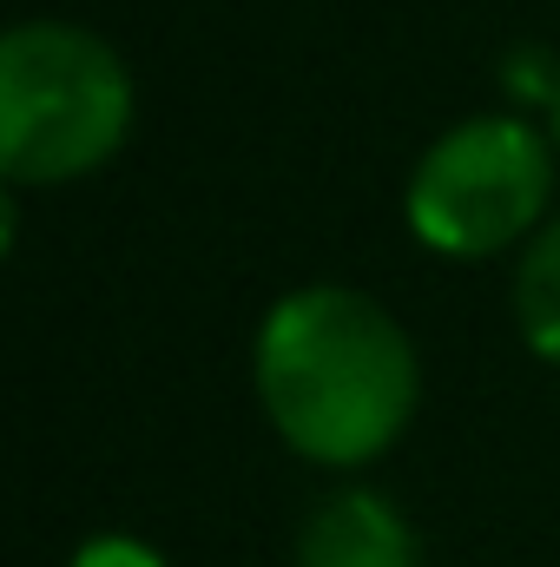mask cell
Here are the masks:
<instances>
[{
    "label": "cell",
    "instance_id": "cell-1",
    "mask_svg": "<svg viewBox=\"0 0 560 567\" xmlns=\"http://www.w3.org/2000/svg\"><path fill=\"white\" fill-rule=\"evenodd\" d=\"M251 383L265 423L297 462L350 475L383 462L416 423L422 357L370 290L303 284L265 310Z\"/></svg>",
    "mask_w": 560,
    "mask_h": 567
},
{
    "label": "cell",
    "instance_id": "cell-2",
    "mask_svg": "<svg viewBox=\"0 0 560 567\" xmlns=\"http://www.w3.org/2000/svg\"><path fill=\"white\" fill-rule=\"evenodd\" d=\"M133 133V73L113 40L73 20H20L0 40V178L66 185Z\"/></svg>",
    "mask_w": 560,
    "mask_h": 567
},
{
    "label": "cell",
    "instance_id": "cell-3",
    "mask_svg": "<svg viewBox=\"0 0 560 567\" xmlns=\"http://www.w3.org/2000/svg\"><path fill=\"white\" fill-rule=\"evenodd\" d=\"M554 192V152L515 113L448 126L409 172L403 218L435 258H495L521 245Z\"/></svg>",
    "mask_w": 560,
    "mask_h": 567
},
{
    "label": "cell",
    "instance_id": "cell-4",
    "mask_svg": "<svg viewBox=\"0 0 560 567\" xmlns=\"http://www.w3.org/2000/svg\"><path fill=\"white\" fill-rule=\"evenodd\" d=\"M290 567H422V542L383 488L350 482L303 515Z\"/></svg>",
    "mask_w": 560,
    "mask_h": 567
},
{
    "label": "cell",
    "instance_id": "cell-5",
    "mask_svg": "<svg viewBox=\"0 0 560 567\" xmlns=\"http://www.w3.org/2000/svg\"><path fill=\"white\" fill-rule=\"evenodd\" d=\"M515 330L541 363L560 370V218L528 238L515 265Z\"/></svg>",
    "mask_w": 560,
    "mask_h": 567
},
{
    "label": "cell",
    "instance_id": "cell-6",
    "mask_svg": "<svg viewBox=\"0 0 560 567\" xmlns=\"http://www.w3.org/2000/svg\"><path fill=\"white\" fill-rule=\"evenodd\" d=\"M66 567H172L145 535H126V528H100V535H86L80 548H73V561Z\"/></svg>",
    "mask_w": 560,
    "mask_h": 567
},
{
    "label": "cell",
    "instance_id": "cell-7",
    "mask_svg": "<svg viewBox=\"0 0 560 567\" xmlns=\"http://www.w3.org/2000/svg\"><path fill=\"white\" fill-rule=\"evenodd\" d=\"M548 113H554V152H560V80H554V100H548Z\"/></svg>",
    "mask_w": 560,
    "mask_h": 567
}]
</instances>
